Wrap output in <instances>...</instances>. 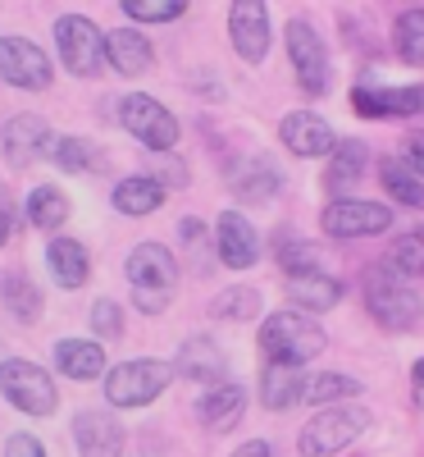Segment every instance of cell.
<instances>
[{"label":"cell","mask_w":424,"mask_h":457,"mask_svg":"<svg viewBox=\"0 0 424 457\" xmlns=\"http://www.w3.org/2000/svg\"><path fill=\"white\" fill-rule=\"evenodd\" d=\"M160 206H165V183L160 179L133 174L124 183H114V211H119V215H151Z\"/></svg>","instance_id":"obj_22"},{"label":"cell","mask_w":424,"mask_h":457,"mask_svg":"<svg viewBox=\"0 0 424 457\" xmlns=\"http://www.w3.org/2000/svg\"><path fill=\"white\" fill-rule=\"evenodd\" d=\"M46 265H51V275H55L60 288H83L87 270H92V265H87V247L78 238H55L46 247Z\"/></svg>","instance_id":"obj_21"},{"label":"cell","mask_w":424,"mask_h":457,"mask_svg":"<svg viewBox=\"0 0 424 457\" xmlns=\"http://www.w3.org/2000/svg\"><path fill=\"white\" fill-rule=\"evenodd\" d=\"M0 394H5L19 411H28V416H51L55 403H60L55 379L37 361H23V357L0 361Z\"/></svg>","instance_id":"obj_6"},{"label":"cell","mask_w":424,"mask_h":457,"mask_svg":"<svg viewBox=\"0 0 424 457\" xmlns=\"http://www.w3.org/2000/svg\"><path fill=\"white\" fill-rule=\"evenodd\" d=\"M356 394H361V379L338 370H320L301 385V403H352Z\"/></svg>","instance_id":"obj_28"},{"label":"cell","mask_w":424,"mask_h":457,"mask_svg":"<svg viewBox=\"0 0 424 457\" xmlns=\"http://www.w3.org/2000/svg\"><path fill=\"white\" fill-rule=\"evenodd\" d=\"M73 444H78L83 457H119L124 453V426L114 421V411H83L73 421Z\"/></svg>","instance_id":"obj_15"},{"label":"cell","mask_w":424,"mask_h":457,"mask_svg":"<svg viewBox=\"0 0 424 457\" xmlns=\"http://www.w3.org/2000/svg\"><path fill=\"white\" fill-rule=\"evenodd\" d=\"M55 366L69 379H96V375H105V353L92 338H60L55 343Z\"/></svg>","instance_id":"obj_20"},{"label":"cell","mask_w":424,"mask_h":457,"mask_svg":"<svg viewBox=\"0 0 424 457\" xmlns=\"http://www.w3.org/2000/svg\"><path fill=\"white\" fill-rule=\"evenodd\" d=\"M28 220L37 228H60L69 220V197L60 193L55 183H42V187H32L28 193Z\"/></svg>","instance_id":"obj_29"},{"label":"cell","mask_w":424,"mask_h":457,"mask_svg":"<svg viewBox=\"0 0 424 457\" xmlns=\"http://www.w3.org/2000/svg\"><path fill=\"white\" fill-rule=\"evenodd\" d=\"M105 60L124 79H142L156 64V51H151V37H142L137 28H114V32H105Z\"/></svg>","instance_id":"obj_18"},{"label":"cell","mask_w":424,"mask_h":457,"mask_svg":"<svg viewBox=\"0 0 424 457\" xmlns=\"http://www.w3.org/2000/svg\"><path fill=\"white\" fill-rule=\"evenodd\" d=\"M242 411H247V394H242V385H228V379H224V385H215V389H206V398L197 403L201 426L215 430V435L233 430L242 421Z\"/></svg>","instance_id":"obj_19"},{"label":"cell","mask_w":424,"mask_h":457,"mask_svg":"<svg viewBox=\"0 0 424 457\" xmlns=\"http://www.w3.org/2000/svg\"><path fill=\"white\" fill-rule=\"evenodd\" d=\"M215 238H219V261L233 265V270H247V265L260 261V238H256L251 220H242L238 211H224V215H219Z\"/></svg>","instance_id":"obj_17"},{"label":"cell","mask_w":424,"mask_h":457,"mask_svg":"<svg viewBox=\"0 0 424 457\" xmlns=\"http://www.w3.org/2000/svg\"><path fill=\"white\" fill-rule=\"evenodd\" d=\"M5 243H10V202L0 197V247H5Z\"/></svg>","instance_id":"obj_44"},{"label":"cell","mask_w":424,"mask_h":457,"mask_svg":"<svg viewBox=\"0 0 424 457\" xmlns=\"http://www.w3.org/2000/svg\"><path fill=\"white\" fill-rule=\"evenodd\" d=\"M128 279L137 293H174L178 284V261L169 256V247L160 243H142L128 256Z\"/></svg>","instance_id":"obj_14"},{"label":"cell","mask_w":424,"mask_h":457,"mask_svg":"<svg viewBox=\"0 0 424 457\" xmlns=\"http://www.w3.org/2000/svg\"><path fill=\"white\" fill-rule=\"evenodd\" d=\"M178 375L183 379H192V385H206V389H215V385H224V375H228V357H224V348L215 338H187L183 348H178Z\"/></svg>","instance_id":"obj_16"},{"label":"cell","mask_w":424,"mask_h":457,"mask_svg":"<svg viewBox=\"0 0 424 457\" xmlns=\"http://www.w3.org/2000/svg\"><path fill=\"white\" fill-rule=\"evenodd\" d=\"M133 302H137V312H146V316H160V312L169 307V293H133Z\"/></svg>","instance_id":"obj_41"},{"label":"cell","mask_w":424,"mask_h":457,"mask_svg":"<svg viewBox=\"0 0 424 457\" xmlns=\"http://www.w3.org/2000/svg\"><path fill=\"white\" fill-rule=\"evenodd\" d=\"M55 137H51V124L42 120V114H14V120L5 124V133H0V151H5V165L23 170L32 165L42 151H51Z\"/></svg>","instance_id":"obj_11"},{"label":"cell","mask_w":424,"mask_h":457,"mask_svg":"<svg viewBox=\"0 0 424 457\" xmlns=\"http://www.w3.org/2000/svg\"><path fill=\"white\" fill-rule=\"evenodd\" d=\"M92 329H96L101 338H119V334H124V312L114 307L110 297H101L96 307H92Z\"/></svg>","instance_id":"obj_38"},{"label":"cell","mask_w":424,"mask_h":457,"mask_svg":"<svg viewBox=\"0 0 424 457\" xmlns=\"http://www.w3.org/2000/svg\"><path fill=\"white\" fill-rule=\"evenodd\" d=\"M374 101H379V114H420L424 110L420 87H388V92H374Z\"/></svg>","instance_id":"obj_37"},{"label":"cell","mask_w":424,"mask_h":457,"mask_svg":"<svg viewBox=\"0 0 424 457\" xmlns=\"http://www.w3.org/2000/svg\"><path fill=\"white\" fill-rule=\"evenodd\" d=\"M361 288H365V307H370V316H374L383 329L406 334V329H415V325L424 320V297L411 293V288L388 270V265H370L365 279H361Z\"/></svg>","instance_id":"obj_2"},{"label":"cell","mask_w":424,"mask_h":457,"mask_svg":"<svg viewBox=\"0 0 424 457\" xmlns=\"http://www.w3.org/2000/svg\"><path fill=\"white\" fill-rule=\"evenodd\" d=\"M288 55H292V69H297V83L306 92H324L329 87V51L320 42V32L306 23V19H292L288 23Z\"/></svg>","instance_id":"obj_10"},{"label":"cell","mask_w":424,"mask_h":457,"mask_svg":"<svg viewBox=\"0 0 424 457\" xmlns=\"http://www.w3.org/2000/svg\"><path fill=\"white\" fill-rule=\"evenodd\" d=\"M415 385H420V389H424V357H420V361H415Z\"/></svg>","instance_id":"obj_45"},{"label":"cell","mask_w":424,"mask_h":457,"mask_svg":"<svg viewBox=\"0 0 424 457\" xmlns=\"http://www.w3.org/2000/svg\"><path fill=\"white\" fill-rule=\"evenodd\" d=\"M288 297L306 312H329L342 302V284L333 275H297V279H288Z\"/></svg>","instance_id":"obj_25"},{"label":"cell","mask_w":424,"mask_h":457,"mask_svg":"<svg viewBox=\"0 0 424 457\" xmlns=\"http://www.w3.org/2000/svg\"><path fill=\"white\" fill-rule=\"evenodd\" d=\"M279 137H283V146L292 151V156H333V146H338V137H333V129L320 120L315 110H292L288 120L279 124Z\"/></svg>","instance_id":"obj_13"},{"label":"cell","mask_w":424,"mask_h":457,"mask_svg":"<svg viewBox=\"0 0 424 457\" xmlns=\"http://www.w3.org/2000/svg\"><path fill=\"white\" fill-rule=\"evenodd\" d=\"M301 385H306V379H301L297 366H265V375H260V403L283 411V407L301 403Z\"/></svg>","instance_id":"obj_26"},{"label":"cell","mask_w":424,"mask_h":457,"mask_svg":"<svg viewBox=\"0 0 424 457\" xmlns=\"http://www.w3.org/2000/svg\"><path fill=\"white\" fill-rule=\"evenodd\" d=\"M55 46H60L64 69L78 73V79H96L105 64V32L87 14H64L55 23Z\"/></svg>","instance_id":"obj_7"},{"label":"cell","mask_w":424,"mask_h":457,"mask_svg":"<svg viewBox=\"0 0 424 457\" xmlns=\"http://www.w3.org/2000/svg\"><path fill=\"white\" fill-rule=\"evenodd\" d=\"M370 430V411L356 403H338V407H320L301 430V453L306 457H329L342 453L352 439H361Z\"/></svg>","instance_id":"obj_3"},{"label":"cell","mask_w":424,"mask_h":457,"mask_svg":"<svg viewBox=\"0 0 424 457\" xmlns=\"http://www.w3.org/2000/svg\"><path fill=\"white\" fill-rule=\"evenodd\" d=\"M0 79L23 92H42L51 87V60L28 37H0Z\"/></svg>","instance_id":"obj_9"},{"label":"cell","mask_w":424,"mask_h":457,"mask_svg":"<svg viewBox=\"0 0 424 457\" xmlns=\"http://www.w3.org/2000/svg\"><path fill=\"white\" fill-rule=\"evenodd\" d=\"M256 312H260L256 288H228L224 297H215V316H224V320H251Z\"/></svg>","instance_id":"obj_35"},{"label":"cell","mask_w":424,"mask_h":457,"mask_svg":"<svg viewBox=\"0 0 424 457\" xmlns=\"http://www.w3.org/2000/svg\"><path fill=\"white\" fill-rule=\"evenodd\" d=\"M183 10H187L183 0H124V14L137 19V23H169Z\"/></svg>","instance_id":"obj_36"},{"label":"cell","mask_w":424,"mask_h":457,"mask_svg":"<svg viewBox=\"0 0 424 457\" xmlns=\"http://www.w3.org/2000/svg\"><path fill=\"white\" fill-rule=\"evenodd\" d=\"M274 256H279V265L288 270V279H297V275H320V247L301 243V238H292V234L274 238Z\"/></svg>","instance_id":"obj_30"},{"label":"cell","mask_w":424,"mask_h":457,"mask_svg":"<svg viewBox=\"0 0 424 457\" xmlns=\"http://www.w3.org/2000/svg\"><path fill=\"white\" fill-rule=\"evenodd\" d=\"M5 307H10L19 320H37V316H42V293H37L23 275H10V279H5Z\"/></svg>","instance_id":"obj_34"},{"label":"cell","mask_w":424,"mask_h":457,"mask_svg":"<svg viewBox=\"0 0 424 457\" xmlns=\"http://www.w3.org/2000/svg\"><path fill=\"white\" fill-rule=\"evenodd\" d=\"M169 361H156V357H137V361H124L105 375V398L114 407H146L156 403L165 389H169Z\"/></svg>","instance_id":"obj_4"},{"label":"cell","mask_w":424,"mask_h":457,"mask_svg":"<svg viewBox=\"0 0 424 457\" xmlns=\"http://www.w3.org/2000/svg\"><path fill=\"white\" fill-rule=\"evenodd\" d=\"M370 165V146L365 142H338L333 146V156H329V170H324V187L329 193H342V187H352Z\"/></svg>","instance_id":"obj_23"},{"label":"cell","mask_w":424,"mask_h":457,"mask_svg":"<svg viewBox=\"0 0 424 457\" xmlns=\"http://www.w3.org/2000/svg\"><path fill=\"white\" fill-rule=\"evenodd\" d=\"M5 457H46L42 439H32V435H10L5 439Z\"/></svg>","instance_id":"obj_39"},{"label":"cell","mask_w":424,"mask_h":457,"mask_svg":"<svg viewBox=\"0 0 424 457\" xmlns=\"http://www.w3.org/2000/svg\"><path fill=\"white\" fill-rule=\"evenodd\" d=\"M393 46L406 64L424 69V10H406L393 28Z\"/></svg>","instance_id":"obj_31"},{"label":"cell","mask_w":424,"mask_h":457,"mask_svg":"<svg viewBox=\"0 0 424 457\" xmlns=\"http://www.w3.org/2000/svg\"><path fill=\"white\" fill-rule=\"evenodd\" d=\"M228 179H233L228 187H233L242 202H269V197L279 193V183H283V174L269 165V161H242Z\"/></svg>","instance_id":"obj_24"},{"label":"cell","mask_w":424,"mask_h":457,"mask_svg":"<svg viewBox=\"0 0 424 457\" xmlns=\"http://www.w3.org/2000/svg\"><path fill=\"white\" fill-rule=\"evenodd\" d=\"M51 161L69 174H83V170H101V156H96V146L87 137H55L51 146Z\"/></svg>","instance_id":"obj_32"},{"label":"cell","mask_w":424,"mask_h":457,"mask_svg":"<svg viewBox=\"0 0 424 457\" xmlns=\"http://www.w3.org/2000/svg\"><path fill=\"white\" fill-rule=\"evenodd\" d=\"M406 165L424 179V133H411L406 137Z\"/></svg>","instance_id":"obj_42"},{"label":"cell","mask_w":424,"mask_h":457,"mask_svg":"<svg viewBox=\"0 0 424 457\" xmlns=\"http://www.w3.org/2000/svg\"><path fill=\"white\" fill-rule=\"evenodd\" d=\"M233 457H269V444H265V439H247Z\"/></svg>","instance_id":"obj_43"},{"label":"cell","mask_w":424,"mask_h":457,"mask_svg":"<svg viewBox=\"0 0 424 457\" xmlns=\"http://www.w3.org/2000/svg\"><path fill=\"white\" fill-rule=\"evenodd\" d=\"M352 110L365 114V120H383V114H379V101H374L370 87H352Z\"/></svg>","instance_id":"obj_40"},{"label":"cell","mask_w":424,"mask_h":457,"mask_svg":"<svg viewBox=\"0 0 424 457\" xmlns=\"http://www.w3.org/2000/svg\"><path fill=\"white\" fill-rule=\"evenodd\" d=\"M379 179L383 187H388V197H397L402 206H424V179L406 165V161H393V156H383L379 165Z\"/></svg>","instance_id":"obj_27"},{"label":"cell","mask_w":424,"mask_h":457,"mask_svg":"<svg viewBox=\"0 0 424 457\" xmlns=\"http://www.w3.org/2000/svg\"><path fill=\"white\" fill-rule=\"evenodd\" d=\"M228 32H233V51L247 60V64H260L265 51H269V14L260 0H238L228 10Z\"/></svg>","instance_id":"obj_12"},{"label":"cell","mask_w":424,"mask_h":457,"mask_svg":"<svg viewBox=\"0 0 424 457\" xmlns=\"http://www.w3.org/2000/svg\"><path fill=\"white\" fill-rule=\"evenodd\" d=\"M119 124L151 151V156H165V151L178 146V120H174V114H169L156 96H142V92L124 96V101H119Z\"/></svg>","instance_id":"obj_5"},{"label":"cell","mask_w":424,"mask_h":457,"mask_svg":"<svg viewBox=\"0 0 424 457\" xmlns=\"http://www.w3.org/2000/svg\"><path fill=\"white\" fill-rule=\"evenodd\" d=\"M420 96H424V87H420ZM420 114H424V110H420Z\"/></svg>","instance_id":"obj_46"},{"label":"cell","mask_w":424,"mask_h":457,"mask_svg":"<svg viewBox=\"0 0 424 457\" xmlns=\"http://www.w3.org/2000/svg\"><path fill=\"white\" fill-rule=\"evenodd\" d=\"M324 329L311 320V316H301V312H274L265 320L260 329V353L269 357V366H306V361H315L324 353Z\"/></svg>","instance_id":"obj_1"},{"label":"cell","mask_w":424,"mask_h":457,"mask_svg":"<svg viewBox=\"0 0 424 457\" xmlns=\"http://www.w3.org/2000/svg\"><path fill=\"white\" fill-rule=\"evenodd\" d=\"M320 224L329 238H374V234H388L393 211L379 202H361V197H338L324 206Z\"/></svg>","instance_id":"obj_8"},{"label":"cell","mask_w":424,"mask_h":457,"mask_svg":"<svg viewBox=\"0 0 424 457\" xmlns=\"http://www.w3.org/2000/svg\"><path fill=\"white\" fill-rule=\"evenodd\" d=\"M388 270L402 279V275H424V234H411V238H397L388 247Z\"/></svg>","instance_id":"obj_33"}]
</instances>
